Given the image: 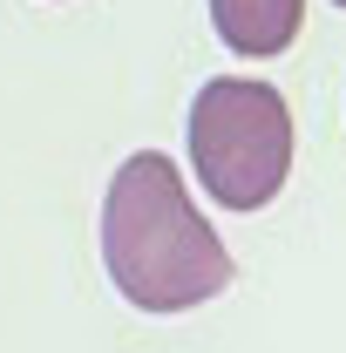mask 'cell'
<instances>
[{"instance_id":"obj_1","label":"cell","mask_w":346,"mask_h":353,"mask_svg":"<svg viewBox=\"0 0 346 353\" xmlns=\"http://www.w3.org/2000/svg\"><path fill=\"white\" fill-rule=\"evenodd\" d=\"M102 265L136 312H190L231 285V252L163 150H136L102 197Z\"/></svg>"},{"instance_id":"obj_2","label":"cell","mask_w":346,"mask_h":353,"mask_svg":"<svg viewBox=\"0 0 346 353\" xmlns=\"http://www.w3.org/2000/svg\"><path fill=\"white\" fill-rule=\"evenodd\" d=\"M190 170L224 211H265L292 176V109L272 82L217 75L190 102Z\"/></svg>"},{"instance_id":"obj_3","label":"cell","mask_w":346,"mask_h":353,"mask_svg":"<svg viewBox=\"0 0 346 353\" xmlns=\"http://www.w3.org/2000/svg\"><path fill=\"white\" fill-rule=\"evenodd\" d=\"M305 21V0H211V28L231 54H285Z\"/></svg>"},{"instance_id":"obj_4","label":"cell","mask_w":346,"mask_h":353,"mask_svg":"<svg viewBox=\"0 0 346 353\" xmlns=\"http://www.w3.org/2000/svg\"><path fill=\"white\" fill-rule=\"evenodd\" d=\"M333 7H346V0H333Z\"/></svg>"}]
</instances>
